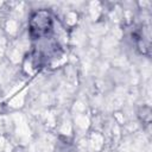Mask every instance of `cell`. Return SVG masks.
<instances>
[{
	"label": "cell",
	"mask_w": 152,
	"mask_h": 152,
	"mask_svg": "<svg viewBox=\"0 0 152 152\" xmlns=\"http://www.w3.org/2000/svg\"><path fill=\"white\" fill-rule=\"evenodd\" d=\"M52 27V19L45 11L37 12L30 21V33L33 38H42L49 33Z\"/></svg>",
	"instance_id": "1"
}]
</instances>
